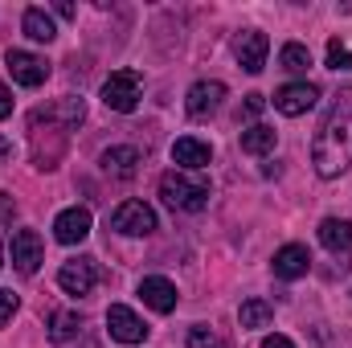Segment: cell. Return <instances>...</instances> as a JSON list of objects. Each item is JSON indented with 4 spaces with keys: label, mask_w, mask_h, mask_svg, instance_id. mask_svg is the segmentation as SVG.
Wrapping results in <instances>:
<instances>
[{
    "label": "cell",
    "mask_w": 352,
    "mask_h": 348,
    "mask_svg": "<svg viewBox=\"0 0 352 348\" xmlns=\"http://www.w3.org/2000/svg\"><path fill=\"white\" fill-rule=\"evenodd\" d=\"M311 164L324 180L340 176L352 164V87L336 94L328 119L320 123L316 144H311Z\"/></svg>",
    "instance_id": "obj_1"
},
{
    "label": "cell",
    "mask_w": 352,
    "mask_h": 348,
    "mask_svg": "<svg viewBox=\"0 0 352 348\" xmlns=\"http://www.w3.org/2000/svg\"><path fill=\"white\" fill-rule=\"evenodd\" d=\"M160 197H164V205H173V209H180V213H197V209H205V201H209V184H205L201 176L164 173V180H160Z\"/></svg>",
    "instance_id": "obj_2"
},
{
    "label": "cell",
    "mask_w": 352,
    "mask_h": 348,
    "mask_svg": "<svg viewBox=\"0 0 352 348\" xmlns=\"http://www.w3.org/2000/svg\"><path fill=\"white\" fill-rule=\"evenodd\" d=\"M140 90H144V83H140V74L135 70H115L107 83H102V102L111 107V111H135V102H140Z\"/></svg>",
    "instance_id": "obj_3"
},
{
    "label": "cell",
    "mask_w": 352,
    "mask_h": 348,
    "mask_svg": "<svg viewBox=\"0 0 352 348\" xmlns=\"http://www.w3.org/2000/svg\"><path fill=\"white\" fill-rule=\"evenodd\" d=\"M111 230H115V234H127V238H144V234L156 230V213H152V205H144V201H123V205L111 213Z\"/></svg>",
    "instance_id": "obj_4"
},
{
    "label": "cell",
    "mask_w": 352,
    "mask_h": 348,
    "mask_svg": "<svg viewBox=\"0 0 352 348\" xmlns=\"http://www.w3.org/2000/svg\"><path fill=\"white\" fill-rule=\"evenodd\" d=\"M107 328H111V340H119V345H140V340L148 336V324H144L131 307H123V303H111Z\"/></svg>",
    "instance_id": "obj_5"
},
{
    "label": "cell",
    "mask_w": 352,
    "mask_h": 348,
    "mask_svg": "<svg viewBox=\"0 0 352 348\" xmlns=\"http://www.w3.org/2000/svg\"><path fill=\"white\" fill-rule=\"evenodd\" d=\"M94 283H98V266H94V259H74V262H66V266L58 270V287H62L66 295H90Z\"/></svg>",
    "instance_id": "obj_6"
},
{
    "label": "cell",
    "mask_w": 352,
    "mask_h": 348,
    "mask_svg": "<svg viewBox=\"0 0 352 348\" xmlns=\"http://www.w3.org/2000/svg\"><path fill=\"white\" fill-rule=\"evenodd\" d=\"M316 98H320V90L311 87V83H287V87L274 90V111H283V115H303V111H311L316 107Z\"/></svg>",
    "instance_id": "obj_7"
},
{
    "label": "cell",
    "mask_w": 352,
    "mask_h": 348,
    "mask_svg": "<svg viewBox=\"0 0 352 348\" xmlns=\"http://www.w3.org/2000/svg\"><path fill=\"white\" fill-rule=\"evenodd\" d=\"M8 70H12V78L21 87H41L50 78V62L37 58V54H25V50H12L8 54Z\"/></svg>",
    "instance_id": "obj_8"
},
{
    "label": "cell",
    "mask_w": 352,
    "mask_h": 348,
    "mask_svg": "<svg viewBox=\"0 0 352 348\" xmlns=\"http://www.w3.org/2000/svg\"><path fill=\"white\" fill-rule=\"evenodd\" d=\"M90 234V209H62L58 213V221H54V238L62 242V246H78V242H87Z\"/></svg>",
    "instance_id": "obj_9"
},
{
    "label": "cell",
    "mask_w": 352,
    "mask_h": 348,
    "mask_svg": "<svg viewBox=\"0 0 352 348\" xmlns=\"http://www.w3.org/2000/svg\"><path fill=\"white\" fill-rule=\"evenodd\" d=\"M266 50H270L266 33H258V29L242 33V37H238V45H234V54H238V66H242L246 74H263V66H266Z\"/></svg>",
    "instance_id": "obj_10"
},
{
    "label": "cell",
    "mask_w": 352,
    "mask_h": 348,
    "mask_svg": "<svg viewBox=\"0 0 352 348\" xmlns=\"http://www.w3.org/2000/svg\"><path fill=\"white\" fill-rule=\"evenodd\" d=\"M8 250H12V266L21 274H33L41 266V238H37V230H16Z\"/></svg>",
    "instance_id": "obj_11"
},
{
    "label": "cell",
    "mask_w": 352,
    "mask_h": 348,
    "mask_svg": "<svg viewBox=\"0 0 352 348\" xmlns=\"http://www.w3.org/2000/svg\"><path fill=\"white\" fill-rule=\"evenodd\" d=\"M270 266H274V279H287V283H291V279H303V274H307L311 254H307V246H295V242H291V246L274 250V262H270Z\"/></svg>",
    "instance_id": "obj_12"
},
{
    "label": "cell",
    "mask_w": 352,
    "mask_h": 348,
    "mask_svg": "<svg viewBox=\"0 0 352 348\" xmlns=\"http://www.w3.org/2000/svg\"><path fill=\"white\" fill-rule=\"evenodd\" d=\"M140 164H144V156H140V148H107L102 152V173L115 176V180H127V176L140 173Z\"/></svg>",
    "instance_id": "obj_13"
},
{
    "label": "cell",
    "mask_w": 352,
    "mask_h": 348,
    "mask_svg": "<svg viewBox=\"0 0 352 348\" xmlns=\"http://www.w3.org/2000/svg\"><path fill=\"white\" fill-rule=\"evenodd\" d=\"M221 98H226V87H221V83H197V87L188 90L184 107H188L192 119H205V115H213V111L221 107Z\"/></svg>",
    "instance_id": "obj_14"
},
{
    "label": "cell",
    "mask_w": 352,
    "mask_h": 348,
    "mask_svg": "<svg viewBox=\"0 0 352 348\" xmlns=\"http://www.w3.org/2000/svg\"><path fill=\"white\" fill-rule=\"evenodd\" d=\"M140 295H144V303H148L152 312H160V316H168L176 307V287L168 279H160V274L144 279V283H140Z\"/></svg>",
    "instance_id": "obj_15"
},
{
    "label": "cell",
    "mask_w": 352,
    "mask_h": 348,
    "mask_svg": "<svg viewBox=\"0 0 352 348\" xmlns=\"http://www.w3.org/2000/svg\"><path fill=\"white\" fill-rule=\"evenodd\" d=\"M173 160L184 164V168H205V164L213 160V148H209L205 140H197V135H180L173 144Z\"/></svg>",
    "instance_id": "obj_16"
},
{
    "label": "cell",
    "mask_w": 352,
    "mask_h": 348,
    "mask_svg": "<svg viewBox=\"0 0 352 348\" xmlns=\"http://www.w3.org/2000/svg\"><path fill=\"white\" fill-rule=\"evenodd\" d=\"M320 242H324L332 254L349 250L352 246V221H344V217H324V221H320Z\"/></svg>",
    "instance_id": "obj_17"
},
{
    "label": "cell",
    "mask_w": 352,
    "mask_h": 348,
    "mask_svg": "<svg viewBox=\"0 0 352 348\" xmlns=\"http://www.w3.org/2000/svg\"><path fill=\"white\" fill-rule=\"evenodd\" d=\"M21 29H25V37H33V41H54V37H58V29H54V17H50L45 8H25V21H21Z\"/></svg>",
    "instance_id": "obj_18"
},
{
    "label": "cell",
    "mask_w": 352,
    "mask_h": 348,
    "mask_svg": "<svg viewBox=\"0 0 352 348\" xmlns=\"http://www.w3.org/2000/svg\"><path fill=\"white\" fill-rule=\"evenodd\" d=\"M274 144H278V135L266 123H254L250 131H242V152L246 156H266V152H274Z\"/></svg>",
    "instance_id": "obj_19"
},
{
    "label": "cell",
    "mask_w": 352,
    "mask_h": 348,
    "mask_svg": "<svg viewBox=\"0 0 352 348\" xmlns=\"http://www.w3.org/2000/svg\"><path fill=\"white\" fill-rule=\"evenodd\" d=\"M78 328H82V316L78 312H58L54 320H50V340H74L78 336Z\"/></svg>",
    "instance_id": "obj_20"
},
{
    "label": "cell",
    "mask_w": 352,
    "mask_h": 348,
    "mask_svg": "<svg viewBox=\"0 0 352 348\" xmlns=\"http://www.w3.org/2000/svg\"><path fill=\"white\" fill-rule=\"evenodd\" d=\"M270 316H274V307H270L266 299H246V303H242V312H238L242 328H266V324H270Z\"/></svg>",
    "instance_id": "obj_21"
},
{
    "label": "cell",
    "mask_w": 352,
    "mask_h": 348,
    "mask_svg": "<svg viewBox=\"0 0 352 348\" xmlns=\"http://www.w3.org/2000/svg\"><path fill=\"white\" fill-rule=\"evenodd\" d=\"M278 62H283V70H291V74H303V70L311 66V54H307V50H303L299 41H291V45H283Z\"/></svg>",
    "instance_id": "obj_22"
},
{
    "label": "cell",
    "mask_w": 352,
    "mask_h": 348,
    "mask_svg": "<svg viewBox=\"0 0 352 348\" xmlns=\"http://www.w3.org/2000/svg\"><path fill=\"white\" fill-rule=\"evenodd\" d=\"M328 66L332 70H352V50L344 41H328Z\"/></svg>",
    "instance_id": "obj_23"
},
{
    "label": "cell",
    "mask_w": 352,
    "mask_h": 348,
    "mask_svg": "<svg viewBox=\"0 0 352 348\" xmlns=\"http://www.w3.org/2000/svg\"><path fill=\"white\" fill-rule=\"evenodd\" d=\"M188 348H221V345H217V336H213L205 324H192V328H188Z\"/></svg>",
    "instance_id": "obj_24"
},
{
    "label": "cell",
    "mask_w": 352,
    "mask_h": 348,
    "mask_svg": "<svg viewBox=\"0 0 352 348\" xmlns=\"http://www.w3.org/2000/svg\"><path fill=\"white\" fill-rule=\"evenodd\" d=\"M12 312H16V295L12 291H0V328L12 320Z\"/></svg>",
    "instance_id": "obj_25"
},
{
    "label": "cell",
    "mask_w": 352,
    "mask_h": 348,
    "mask_svg": "<svg viewBox=\"0 0 352 348\" xmlns=\"http://www.w3.org/2000/svg\"><path fill=\"white\" fill-rule=\"evenodd\" d=\"M263 107H266L263 94H246V102H242V115H246V119H254V115H263Z\"/></svg>",
    "instance_id": "obj_26"
},
{
    "label": "cell",
    "mask_w": 352,
    "mask_h": 348,
    "mask_svg": "<svg viewBox=\"0 0 352 348\" xmlns=\"http://www.w3.org/2000/svg\"><path fill=\"white\" fill-rule=\"evenodd\" d=\"M12 213H16L12 197H8V193H0V226H4V221H12Z\"/></svg>",
    "instance_id": "obj_27"
},
{
    "label": "cell",
    "mask_w": 352,
    "mask_h": 348,
    "mask_svg": "<svg viewBox=\"0 0 352 348\" xmlns=\"http://www.w3.org/2000/svg\"><path fill=\"white\" fill-rule=\"evenodd\" d=\"M12 115V94H8V87L0 83V119H8Z\"/></svg>",
    "instance_id": "obj_28"
},
{
    "label": "cell",
    "mask_w": 352,
    "mask_h": 348,
    "mask_svg": "<svg viewBox=\"0 0 352 348\" xmlns=\"http://www.w3.org/2000/svg\"><path fill=\"white\" fill-rule=\"evenodd\" d=\"M263 348H295V345H291L287 336H266V340H263Z\"/></svg>",
    "instance_id": "obj_29"
},
{
    "label": "cell",
    "mask_w": 352,
    "mask_h": 348,
    "mask_svg": "<svg viewBox=\"0 0 352 348\" xmlns=\"http://www.w3.org/2000/svg\"><path fill=\"white\" fill-rule=\"evenodd\" d=\"M8 156H12V144H8V140L0 135V164H8Z\"/></svg>",
    "instance_id": "obj_30"
}]
</instances>
